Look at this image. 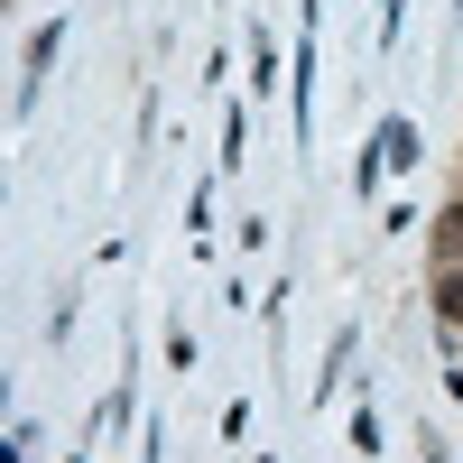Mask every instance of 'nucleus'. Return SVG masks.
Instances as JSON below:
<instances>
[{"instance_id": "2", "label": "nucleus", "mask_w": 463, "mask_h": 463, "mask_svg": "<svg viewBox=\"0 0 463 463\" xmlns=\"http://www.w3.org/2000/svg\"><path fill=\"white\" fill-rule=\"evenodd\" d=\"M380 158L408 167V158H417V130H408V121H390V130H380Z\"/></svg>"}, {"instance_id": "1", "label": "nucleus", "mask_w": 463, "mask_h": 463, "mask_svg": "<svg viewBox=\"0 0 463 463\" xmlns=\"http://www.w3.org/2000/svg\"><path fill=\"white\" fill-rule=\"evenodd\" d=\"M436 316L463 325V260H436Z\"/></svg>"}, {"instance_id": "3", "label": "nucleus", "mask_w": 463, "mask_h": 463, "mask_svg": "<svg viewBox=\"0 0 463 463\" xmlns=\"http://www.w3.org/2000/svg\"><path fill=\"white\" fill-rule=\"evenodd\" d=\"M436 260H463V204H445V222H436Z\"/></svg>"}]
</instances>
